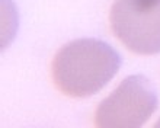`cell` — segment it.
<instances>
[{"label":"cell","instance_id":"obj_2","mask_svg":"<svg viewBox=\"0 0 160 128\" xmlns=\"http://www.w3.org/2000/svg\"><path fill=\"white\" fill-rule=\"evenodd\" d=\"M157 109V95L147 77L132 74L105 98L95 111V125L101 128H138Z\"/></svg>","mask_w":160,"mask_h":128},{"label":"cell","instance_id":"obj_3","mask_svg":"<svg viewBox=\"0 0 160 128\" xmlns=\"http://www.w3.org/2000/svg\"><path fill=\"white\" fill-rule=\"evenodd\" d=\"M109 23L114 35L131 52H160V0H115Z\"/></svg>","mask_w":160,"mask_h":128},{"label":"cell","instance_id":"obj_1","mask_svg":"<svg viewBox=\"0 0 160 128\" xmlns=\"http://www.w3.org/2000/svg\"><path fill=\"white\" fill-rule=\"evenodd\" d=\"M121 67V57L109 44L95 38L74 39L51 61L54 86L70 98H88L103 89Z\"/></svg>","mask_w":160,"mask_h":128}]
</instances>
